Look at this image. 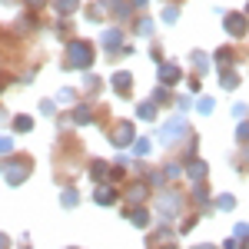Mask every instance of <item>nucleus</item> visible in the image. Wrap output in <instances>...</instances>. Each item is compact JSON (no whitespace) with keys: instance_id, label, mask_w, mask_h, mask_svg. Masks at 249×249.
I'll return each mask as SVG.
<instances>
[{"instance_id":"nucleus-17","label":"nucleus","mask_w":249,"mask_h":249,"mask_svg":"<svg viewBox=\"0 0 249 249\" xmlns=\"http://www.w3.org/2000/svg\"><path fill=\"white\" fill-rule=\"evenodd\" d=\"M63 203H67V206H73V203H77V193L67 190V193H63Z\"/></svg>"},{"instance_id":"nucleus-14","label":"nucleus","mask_w":249,"mask_h":249,"mask_svg":"<svg viewBox=\"0 0 249 249\" xmlns=\"http://www.w3.org/2000/svg\"><path fill=\"white\" fill-rule=\"evenodd\" d=\"M143 196H146V186H133L130 190V199H143Z\"/></svg>"},{"instance_id":"nucleus-20","label":"nucleus","mask_w":249,"mask_h":249,"mask_svg":"<svg viewBox=\"0 0 249 249\" xmlns=\"http://www.w3.org/2000/svg\"><path fill=\"white\" fill-rule=\"evenodd\" d=\"M163 20H166V23H173V20H176V10H173V7H166V10H163Z\"/></svg>"},{"instance_id":"nucleus-23","label":"nucleus","mask_w":249,"mask_h":249,"mask_svg":"<svg viewBox=\"0 0 249 249\" xmlns=\"http://www.w3.org/2000/svg\"><path fill=\"white\" fill-rule=\"evenodd\" d=\"M0 249H7V236L3 232H0Z\"/></svg>"},{"instance_id":"nucleus-24","label":"nucleus","mask_w":249,"mask_h":249,"mask_svg":"<svg viewBox=\"0 0 249 249\" xmlns=\"http://www.w3.org/2000/svg\"><path fill=\"white\" fill-rule=\"evenodd\" d=\"M223 249H236V243H232V239H230V243H226V246H223Z\"/></svg>"},{"instance_id":"nucleus-18","label":"nucleus","mask_w":249,"mask_h":249,"mask_svg":"<svg viewBox=\"0 0 249 249\" xmlns=\"http://www.w3.org/2000/svg\"><path fill=\"white\" fill-rule=\"evenodd\" d=\"M7 150H14V143H10L7 136H0V153H7Z\"/></svg>"},{"instance_id":"nucleus-9","label":"nucleus","mask_w":249,"mask_h":249,"mask_svg":"<svg viewBox=\"0 0 249 249\" xmlns=\"http://www.w3.org/2000/svg\"><path fill=\"white\" fill-rule=\"evenodd\" d=\"M160 77L166 80V83H176V80H179V70H176V67H160Z\"/></svg>"},{"instance_id":"nucleus-12","label":"nucleus","mask_w":249,"mask_h":249,"mask_svg":"<svg viewBox=\"0 0 249 249\" xmlns=\"http://www.w3.org/2000/svg\"><path fill=\"white\" fill-rule=\"evenodd\" d=\"M73 3H77V0H57L60 14H70V10H73Z\"/></svg>"},{"instance_id":"nucleus-7","label":"nucleus","mask_w":249,"mask_h":249,"mask_svg":"<svg viewBox=\"0 0 249 249\" xmlns=\"http://www.w3.org/2000/svg\"><path fill=\"white\" fill-rule=\"evenodd\" d=\"M126 216L133 219V226H150V216H146V210H130Z\"/></svg>"},{"instance_id":"nucleus-8","label":"nucleus","mask_w":249,"mask_h":249,"mask_svg":"<svg viewBox=\"0 0 249 249\" xmlns=\"http://www.w3.org/2000/svg\"><path fill=\"white\" fill-rule=\"evenodd\" d=\"M130 83H133L130 73H116L113 77V87H120V93H130Z\"/></svg>"},{"instance_id":"nucleus-11","label":"nucleus","mask_w":249,"mask_h":249,"mask_svg":"<svg viewBox=\"0 0 249 249\" xmlns=\"http://www.w3.org/2000/svg\"><path fill=\"white\" fill-rule=\"evenodd\" d=\"M96 203H103V206H107V203H113V193H110V190H100V193H96Z\"/></svg>"},{"instance_id":"nucleus-1","label":"nucleus","mask_w":249,"mask_h":249,"mask_svg":"<svg viewBox=\"0 0 249 249\" xmlns=\"http://www.w3.org/2000/svg\"><path fill=\"white\" fill-rule=\"evenodd\" d=\"M67 63H70V67H87V63H93V47L83 43V40L70 43V47H67Z\"/></svg>"},{"instance_id":"nucleus-19","label":"nucleus","mask_w":249,"mask_h":249,"mask_svg":"<svg viewBox=\"0 0 249 249\" xmlns=\"http://www.w3.org/2000/svg\"><path fill=\"white\" fill-rule=\"evenodd\" d=\"M113 43H120V34H116V30H110V34H107V47H113Z\"/></svg>"},{"instance_id":"nucleus-6","label":"nucleus","mask_w":249,"mask_h":249,"mask_svg":"<svg viewBox=\"0 0 249 249\" xmlns=\"http://www.w3.org/2000/svg\"><path fill=\"white\" fill-rule=\"evenodd\" d=\"M186 133V123L183 120H176L173 126H163V140H176V136H183Z\"/></svg>"},{"instance_id":"nucleus-2","label":"nucleus","mask_w":249,"mask_h":249,"mask_svg":"<svg viewBox=\"0 0 249 249\" xmlns=\"http://www.w3.org/2000/svg\"><path fill=\"white\" fill-rule=\"evenodd\" d=\"M27 170H30V163H27V160H17V163H3V179L17 186V183H23V179H27Z\"/></svg>"},{"instance_id":"nucleus-10","label":"nucleus","mask_w":249,"mask_h":249,"mask_svg":"<svg viewBox=\"0 0 249 249\" xmlns=\"http://www.w3.org/2000/svg\"><path fill=\"white\" fill-rule=\"evenodd\" d=\"M190 176H193V179H203V176H206V166H203V163H193V166H190Z\"/></svg>"},{"instance_id":"nucleus-16","label":"nucleus","mask_w":249,"mask_h":249,"mask_svg":"<svg viewBox=\"0 0 249 249\" xmlns=\"http://www.w3.org/2000/svg\"><path fill=\"white\" fill-rule=\"evenodd\" d=\"M87 120H90V110H87V107H80V110H77V123H87Z\"/></svg>"},{"instance_id":"nucleus-13","label":"nucleus","mask_w":249,"mask_h":249,"mask_svg":"<svg viewBox=\"0 0 249 249\" xmlns=\"http://www.w3.org/2000/svg\"><path fill=\"white\" fill-rule=\"evenodd\" d=\"M140 116H143V120H153V103H143V107H140Z\"/></svg>"},{"instance_id":"nucleus-25","label":"nucleus","mask_w":249,"mask_h":249,"mask_svg":"<svg viewBox=\"0 0 249 249\" xmlns=\"http://www.w3.org/2000/svg\"><path fill=\"white\" fill-rule=\"evenodd\" d=\"M196 249H213V246H196Z\"/></svg>"},{"instance_id":"nucleus-22","label":"nucleus","mask_w":249,"mask_h":249,"mask_svg":"<svg viewBox=\"0 0 249 249\" xmlns=\"http://www.w3.org/2000/svg\"><path fill=\"white\" fill-rule=\"evenodd\" d=\"M219 210H232V196H223L219 199Z\"/></svg>"},{"instance_id":"nucleus-21","label":"nucleus","mask_w":249,"mask_h":249,"mask_svg":"<svg viewBox=\"0 0 249 249\" xmlns=\"http://www.w3.org/2000/svg\"><path fill=\"white\" fill-rule=\"evenodd\" d=\"M213 110V100H199V113H210Z\"/></svg>"},{"instance_id":"nucleus-15","label":"nucleus","mask_w":249,"mask_h":249,"mask_svg":"<svg viewBox=\"0 0 249 249\" xmlns=\"http://www.w3.org/2000/svg\"><path fill=\"white\" fill-rule=\"evenodd\" d=\"M30 126H34V123H30V120H27V116H20V120H17V130H20V133H27V130H30Z\"/></svg>"},{"instance_id":"nucleus-26","label":"nucleus","mask_w":249,"mask_h":249,"mask_svg":"<svg viewBox=\"0 0 249 249\" xmlns=\"http://www.w3.org/2000/svg\"><path fill=\"white\" fill-rule=\"evenodd\" d=\"M30 3H43V0H30Z\"/></svg>"},{"instance_id":"nucleus-4","label":"nucleus","mask_w":249,"mask_h":249,"mask_svg":"<svg viewBox=\"0 0 249 249\" xmlns=\"http://www.w3.org/2000/svg\"><path fill=\"white\" fill-rule=\"evenodd\" d=\"M160 213H163V216H176V213H179V199H176V196H163V199H160Z\"/></svg>"},{"instance_id":"nucleus-3","label":"nucleus","mask_w":249,"mask_h":249,"mask_svg":"<svg viewBox=\"0 0 249 249\" xmlns=\"http://www.w3.org/2000/svg\"><path fill=\"white\" fill-rule=\"evenodd\" d=\"M133 143V126L130 123H120L113 130V146H130Z\"/></svg>"},{"instance_id":"nucleus-5","label":"nucleus","mask_w":249,"mask_h":249,"mask_svg":"<svg viewBox=\"0 0 249 249\" xmlns=\"http://www.w3.org/2000/svg\"><path fill=\"white\" fill-rule=\"evenodd\" d=\"M226 27H230V34H232V37H239V34L246 30V20L239 17V14H232V17H226Z\"/></svg>"},{"instance_id":"nucleus-27","label":"nucleus","mask_w":249,"mask_h":249,"mask_svg":"<svg viewBox=\"0 0 249 249\" xmlns=\"http://www.w3.org/2000/svg\"><path fill=\"white\" fill-rule=\"evenodd\" d=\"M246 249H249V239H246Z\"/></svg>"}]
</instances>
